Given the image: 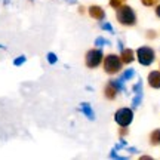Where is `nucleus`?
Listing matches in <instances>:
<instances>
[{
  "instance_id": "6",
  "label": "nucleus",
  "mask_w": 160,
  "mask_h": 160,
  "mask_svg": "<svg viewBox=\"0 0 160 160\" xmlns=\"http://www.w3.org/2000/svg\"><path fill=\"white\" fill-rule=\"evenodd\" d=\"M89 15H91L92 18L98 19V21H102L104 17H105V12L102 11V8L93 5V6H91V8H89Z\"/></svg>"
},
{
  "instance_id": "13",
  "label": "nucleus",
  "mask_w": 160,
  "mask_h": 160,
  "mask_svg": "<svg viewBox=\"0 0 160 160\" xmlns=\"http://www.w3.org/2000/svg\"><path fill=\"white\" fill-rule=\"evenodd\" d=\"M141 101H142V92H138L137 97L133 98V101H132V107L133 108H137V107H139V104H141Z\"/></svg>"
},
{
  "instance_id": "4",
  "label": "nucleus",
  "mask_w": 160,
  "mask_h": 160,
  "mask_svg": "<svg viewBox=\"0 0 160 160\" xmlns=\"http://www.w3.org/2000/svg\"><path fill=\"white\" fill-rule=\"evenodd\" d=\"M114 119L122 128H126V126L131 125L132 119H133V113H132L131 108H120L119 111L116 113Z\"/></svg>"
},
{
  "instance_id": "17",
  "label": "nucleus",
  "mask_w": 160,
  "mask_h": 160,
  "mask_svg": "<svg viewBox=\"0 0 160 160\" xmlns=\"http://www.w3.org/2000/svg\"><path fill=\"white\" fill-rule=\"evenodd\" d=\"M101 28H102V30H107V31H110V33H114V30H113V27H111V25H110L108 22L101 24Z\"/></svg>"
},
{
  "instance_id": "10",
  "label": "nucleus",
  "mask_w": 160,
  "mask_h": 160,
  "mask_svg": "<svg viewBox=\"0 0 160 160\" xmlns=\"http://www.w3.org/2000/svg\"><path fill=\"white\" fill-rule=\"evenodd\" d=\"M150 142L153 145H159L160 144V129H156V131L151 132L150 135Z\"/></svg>"
},
{
  "instance_id": "20",
  "label": "nucleus",
  "mask_w": 160,
  "mask_h": 160,
  "mask_svg": "<svg viewBox=\"0 0 160 160\" xmlns=\"http://www.w3.org/2000/svg\"><path fill=\"white\" fill-rule=\"evenodd\" d=\"M24 61H25V57H19L18 59L13 61V64H15V65H21V64H24Z\"/></svg>"
},
{
  "instance_id": "5",
  "label": "nucleus",
  "mask_w": 160,
  "mask_h": 160,
  "mask_svg": "<svg viewBox=\"0 0 160 160\" xmlns=\"http://www.w3.org/2000/svg\"><path fill=\"white\" fill-rule=\"evenodd\" d=\"M102 62V52L99 49H92L86 53V65L89 68H97Z\"/></svg>"
},
{
  "instance_id": "19",
  "label": "nucleus",
  "mask_w": 160,
  "mask_h": 160,
  "mask_svg": "<svg viewBox=\"0 0 160 160\" xmlns=\"http://www.w3.org/2000/svg\"><path fill=\"white\" fill-rule=\"evenodd\" d=\"M141 2H142V5H145V6H153L157 0H141Z\"/></svg>"
},
{
  "instance_id": "7",
  "label": "nucleus",
  "mask_w": 160,
  "mask_h": 160,
  "mask_svg": "<svg viewBox=\"0 0 160 160\" xmlns=\"http://www.w3.org/2000/svg\"><path fill=\"white\" fill-rule=\"evenodd\" d=\"M148 83L151 88L160 89V71H151L148 74Z\"/></svg>"
},
{
  "instance_id": "24",
  "label": "nucleus",
  "mask_w": 160,
  "mask_h": 160,
  "mask_svg": "<svg viewBox=\"0 0 160 160\" xmlns=\"http://www.w3.org/2000/svg\"><path fill=\"white\" fill-rule=\"evenodd\" d=\"M68 2H74V0H68Z\"/></svg>"
},
{
  "instance_id": "14",
  "label": "nucleus",
  "mask_w": 160,
  "mask_h": 160,
  "mask_svg": "<svg viewBox=\"0 0 160 160\" xmlns=\"http://www.w3.org/2000/svg\"><path fill=\"white\" fill-rule=\"evenodd\" d=\"M133 76H135V71H133V70H126L125 74L122 76L120 79H122V80H129V79H132Z\"/></svg>"
},
{
  "instance_id": "16",
  "label": "nucleus",
  "mask_w": 160,
  "mask_h": 160,
  "mask_svg": "<svg viewBox=\"0 0 160 160\" xmlns=\"http://www.w3.org/2000/svg\"><path fill=\"white\" fill-rule=\"evenodd\" d=\"M48 61H49V62L51 64H55L58 61V58H57V55H55V53H48Z\"/></svg>"
},
{
  "instance_id": "12",
  "label": "nucleus",
  "mask_w": 160,
  "mask_h": 160,
  "mask_svg": "<svg viewBox=\"0 0 160 160\" xmlns=\"http://www.w3.org/2000/svg\"><path fill=\"white\" fill-rule=\"evenodd\" d=\"M110 83L114 86L117 91H126L125 86H123V80L122 79H117V80H110Z\"/></svg>"
},
{
  "instance_id": "8",
  "label": "nucleus",
  "mask_w": 160,
  "mask_h": 160,
  "mask_svg": "<svg viewBox=\"0 0 160 160\" xmlns=\"http://www.w3.org/2000/svg\"><path fill=\"white\" fill-rule=\"evenodd\" d=\"M80 108H82V111H83V113L86 114V117H88V119H91V120L95 119V113H93V110L91 108V105H89V104L82 102V105H80Z\"/></svg>"
},
{
  "instance_id": "2",
  "label": "nucleus",
  "mask_w": 160,
  "mask_h": 160,
  "mask_svg": "<svg viewBox=\"0 0 160 160\" xmlns=\"http://www.w3.org/2000/svg\"><path fill=\"white\" fill-rule=\"evenodd\" d=\"M104 68L108 74L117 73L122 68V59L117 55H108V57L104 59Z\"/></svg>"
},
{
  "instance_id": "11",
  "label": "nucleus",
  "mask_w": 160,
  "mask_h": 160,
  "mask_svg": "<svg viewBox=\"0 0 160 160\" xmlns=\"http://www.w3.org/2000/svg\"><path fill=\"white\" fill-rule=\"evenodd\" d=\"M116 92H117V89L111 83H108L107 88H105V97L108 98V99H113V98H116Z\"/></svg>"
},
{
  "instance_id": "18",
  "label": "nucleus",
  "mask_w": 160,
  "mask_h": 160,
  "mask_svg": "<svg viewBox=\"0 0 160 160\" xmlns=\"http://www.w3.org/2000/svg\"><path fill=\"white\" fill-rule=\"evenodd\" d=\"M110 5L117 9V8H120V6H122V0H110Z\"/></svg>"
},
{
  "instance_id": "1",
  "label": "nucleus",
  "mask_w": 160,
  "mask_h": 160,
  "mask_svg": "<svg viewBox=\"0 0 160 160\" xmlns=\"http://www.w3.org/2000/svg\"><path fill=\"white\" fill-rule=\"evenodd\" d=\"M117 19H119L120 24L123 25H133L137 22V15L132 9L131 6H120L117 8Z\"/></svg>"
},
{
  "instance_id": "21",
  "label": "nucleus",
  "mask_w": 160,
  "mask_h": 160,
  "mask_svg": "<svg viewBox=\"0 0 160 160\" xmlns=\"http://www.w3.org/2000/svg\"><path fill=\"white\" fill-rule=\"evenodd\" d=\"M133 91L137 92V93H138V92H142V83L139 82L138 85H135V86H133Z\"/></svg>"
},
{
  "instance_id": "9",
  "label": "nucleus",
  "mask_w": 160,
  "mask_h": 160,
  "mask_svg": "<svg viewBox=\"0 0 160 160\" xmlns=\"http://www.w3.org/2000/svg\"><path fill=\"white\" fill-rule=\"evenodd\" d=\"M122 61L125 64H131L133 61V52L131 49H123L122 51Z\"/></svg>"
},
{
  "instance_id": "15",
  "label": "nucleus",
  "mask_w": 160,
  "mask_h": 160,
  "mask_svg": "<svg viewBox=\"0 0 160 160\" xmlns=\"http://www.w3.org/2000/svg\"><path fill=\"white\" fill-rule=\"evenodd\" d=\"M95 45H97V46H102V45L110 46L111 43H110V40H107V39H102V37H98V39L95 40Z\"/></svg>"
},
{
  "instance_id": "3",
  "label": "nucleus",
  "mask_w": 160,
  "mask_h": 160,
  "mask_svg": "<svg viewBox=\"0 0 160 160\" xmlns=\"http://www.w3.org/2000/svg\"><path fill=\"white\" fill-rule=\"evenodd\" d=\"M137 55H138L139 64H142V65H150V64L154 61V51L151 48H148V46L139 48L137 51Z\"/></svg>"
},
{
  "instance_id": "22",
  "label": "nucleus",
  "mask_w": 160,
  "mask_h": 160,
  "mask_svg": "<svg viewBox=\"0 0 160 160\" xmlns=\"http://www.w3.org/2000/svg\"><path fill=\"white\" fill-rule=\"evenodd\" d=\"M156 13H157V17L160 18V5L157 6V8H156Z\"/></svg>"
},
{
  "instance_id": "23",
  "label": "nucleus",
  "mask_w": 160,
  "mask_h": 160,
  "mask_svg": "<svg viewBox=\"0 0 160 160\" xmlns=\"http://www.w3.org/2000/svg\"><path fill=\"white\" fill-rule=\"evenodd\" d=\"M119 49L120 51H123V43H122V42H119Z\"/></svg>"
}]
</instances>
